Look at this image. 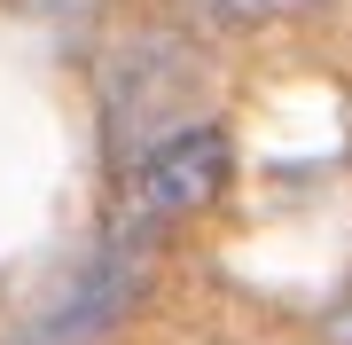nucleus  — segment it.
Returning a JSON list of instances; mask_svg holds the SVG:
<instances>
[{
    "label": "nucleus",
    "instance_id": "1",
    "mask_svg": "<svg viewBox=\"0 0 352 345\" xmlns=\"http://www.w3.org/2000/svg\"><path fill=\"white\" fill-rule=\"evenodd\" d=\"M227 165H235V141H227V126H212V118L157 134L149 157L133 165V189H126L133 228H157V220H188V212H204V205L227 189Z\"/></svg>",
    "mask_w": 352,
    "mask_h": 345
},
{
    "label": "nucleus",
    "instance_id": "2",
    "mask_svg": "<svg viewBox=\"0 0 352 345\" xmlns=\"http://www.w3.org/2000/svg\"><path fill=\"white\" fill-rule=\"evenodd\" d=\"M141 291H149V243L126 236V243H110L16 345H110L118 330H126V314H133Z\"/></svg>",
    "mask_w": 352,
    "mask_h": 345
},
{
    "label": "nucleus",
    "instance_id": "3",
    "mask_svg": "<svg viewBox=\"0 0 352 345\" xmlns=\"http://www.w3.org/2000/svg\"><path fill=\"white\" fill-rule=\"evenodd\" d=\"M219 24H282V16H305L314 0H204Z\"/></svg>",
    "mask_w": 352,
    "mask_h": 345
}]
</instances>
